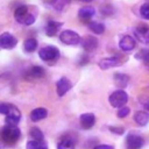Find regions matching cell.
<instances>
[{
	"mask_svg": "<svg viewBox=\"0 0 149 149\" xmlns=\"http://www.w3.org/2000/svg\"><path fill=\"white\" fill-rule=\"evenodd\" d=\"M14 17H15V20H16L19 23L24 24V26H30V24H33V23L35 22V20H36V14L30 10V7L22 5V6H19V7L15 9V12H14Z\"/></svg>",
	"mask_w": 149,
	"mask_h": 149,
	"instance_id": "6da1fadb",
	"label": "cell"
},
{
	"mask_svg": "<svg viewBox=\"0 0 149 149\" xmlns=\"http://www.w3.org/2000/svg\"><path fill=\"white\" fill-rule=\"evenodd\" d=\"M20 136H21V132L16 126L6 123L1 129V139L3 142L8 144L15 143L20 139Z\"/></svg>",
	"mask_w": 149,
	"mask_h": 149,
	"instance_id": "7a4b0ae2",
	"label": "cell"
},
{
	"mask_svg": "<svg viewBox=\"0 0 149 149\" xmlns=\"http://www.w3.org/2000/svg\"><path fill=\"white\" fill-rule=\"evenodd\" d=\"M38 56L42 61L52 63V62H56L59 58L61 52H59L58 48H56L54 45H45V47H43L38 50Z\"/></svg>",
	"mask_w": 149,
	"mask_h": 149,
	"instance_id": "3957f363",
	"label": "cell"
},
{
	"mask_svg": "<svg viewBox=\"0 0 149 149\" xmlns=\"http://www.w3.org/2000/svg\"><path fill=\"white\" fill-rule=\"evenodd\" d=\"M127 101H128V95L122 88L114 91L108 98L109 105L112 107H115V108H120V107L125 106L127 104Z\"/></svg>",
	"mask_w": 149,
	"mask_h": 149,
	"instance_id": "277c9868",
	"label": "cell"
},
{
	"mask_svg": "<svg viewBox=\"0 0 149 149\" xmlns=\"http://www.w3.org/2000/svg\"><path fill=\"white\" fill-rule=\"evenodd\" d=\"M59 40H61L62 43H64L66 45H76V44L80 43V41H81L80 36L76 31L70 30V29L63 30L59 34Z\"/></svg>",
	"mask_w": 149,
	"mask_h": 149,
	"instance_id": "5b68a950",
	"label": "cell"
},
{
	"mask_svg": "<svg viewBox=\"0 0 149 149\" xmlns=\"http://www.w3.org/2000/svg\"><path fill=\"white\" fill-rule=\"evenodd\" d=\"M16 44H17V40L13 34L5 31L0 35V45L2 49H13Z\"/></svg>",
	"mask_w": 149,
	"mask_h": 149,
	"instance_id": "8992f818",
	"label": "cell"
},
{
	"mask_svg": "<svg viewBox=\"0 0 149 149\" xmlns=\"http://www.w3.org/2000/svg\"><path fill=\"white\" fill-rule=\"evenodd\" d=\"M143 144H144V140L140 135L129 134L126 139V146L128 149H141Z\"/></svg>",
	"mask_w": 149,
	"mask_h": 149,
	"instance_id": "52a82bcc",
	"label": "cell"
},
{
	"mask_svg": "<svg viewBox=\"0 0 149 149\" xmlns=\"http://www.w3.org/2000/svg\"><path fill=\"white\" fill-rule=\"evenodd\" d=\"M134 35L139 42H141L143 44H149V27H147L144 24H140L134 30Z\"/></svg>",
	"mask_w": 149,
	"mask_h": 149,
	"instance_id": "ba28073f",
	"label": "cell"
},
{
	"mask_svg": "<svg viewBox=\"0 0 149 149\" xmlns=\"http://www.w3.org/2000/svg\"><path fill=\"white\" fill-rule=\"evenodd\" d=\"M72 87V83L66 77H62L56 81V91L59 97H63L66 92H69Z\"/></svg>",
	"mask_w": 149,
	"mask_h": 149,
	"instance_id": "9c48e42d",
	"label": "cell"
},
{
	"mask_svg": "<svg viewBox=\"0 0 149 149\" xmlns=\"http://www.w3.org/2000/svg\"><path fill=\"white\" fill-rule=\"evenodd\" d=\"M136 45V42L133 36L130 35H123L119 41V48L123 51H132Z\"/></svg>",
	"mask_w": 149,
	"mask_h": 149,
	"instance_id": "30bf717a",
	"label": "cell"
},
{
	"mask_svg": "<svg viewBox=\"0 0 149 149\" xmlns=\"http://www.w3.org/2000/svg\"><path fill=\"white\" fill-rule=\"evenodd\" d=\"M121 63V59L119 57H115V56H111V57H106V58H102L100 62H99V68L101 70H108L111 68H115V66H119Z\"/></svg>",
	"mask_w": 149,
	"mask_h": 149,
	"instance_id": "8fae6325",
	"label": "cell"
},
{
	"mask_svg": "<svg viewBox=\"0 0 149 149\" xmlns=\"http://www.w3.org/2000/svg\"><path fill=\"white\" fill-rule=\"evenodd\" d=\"M20 119H21V112L15 107V106H12L10 111L6 114V123L8 125H13V126H16L19 122H20Z\"/></svg>",
	"mask_w": 149,
	"mask_h": 149,
	"instance_id": "7c38bea8",
	"label": "cell"
},
{
	"mask_svg": "<svg viewBox=\"0 0 149 149\" xmlns=\"http://www.w3.org/2000/svg\"><path fill=\"white\" fill-rule=\"evenodd\" d=\"M80 126L84 129H91L95 123V116L92 113H84L79 118Z\"/></svg>",
	"mask_w": 149,
	"mask_h": 149,
	"instance_id": "4fadbf2b",
	"label": "cell"
},
{
	"mask_svg": "<svg viewBox=\"0 0 149 149\" xmlns=\"http://www.w3.org/2000/svg\"><path fill=\"white\" fill-rule=\"evenodd\" d=\"M80 43H81V47L84 48V50H86V51H93L98 47V40L93 36H85L80 41Z\"/></svg>",
	"mask_w": 149,
	"mask_h": 149,
	"instance_id": "5bb4252c",
	"label": "cell"
},
{
	"mask_svg": "<svg viewBox=\"0 0 149 149\" xmlns=\"http://www.w3.org/2000/svg\"><path fill=\"white\" fill-rule=\"evenodd\" d=\"M48 116V111L43 107H37L30 112V120L34 122H37L40 120H43Z\"/></svg>",
	"mask_w": 149,
	"mask_h": 149,
	"instance_id": "9a60e30c",
	"label": "cell"
},
{
	"mask_svg": "<svg viewBox=\"0 0 149 149\" xmlns=\"http://www.w3.org/2000/svg\"><path fill=\"white\" fill-rule=\"evenodd\" d=\"M63 26V23L62 22H58V21H49L48 23H47V26H45V34L48 35V36H55L57 33H58V30H59V28Z\"/></svg>",
	"mask_w": 149,
	"mask_h": 149,
	"instance_id": "2e32d148",
	"label": "cell"
},
{
	"mask_svg": "<svg viewBox=\"0 0 149 149\" xmlns=\"http://www.w3.org/2000/svg\"><path fill=\"white\" fill-rule=\"evenodd\" d=\"M134 121L137 126H146L149 122V113L146 111H137L134 114Z\"/></svg>",
	"mask_w": 149,
	"mask_h": 149,
	"instance_id": "e0dca14e",
	"label": "cell"
},
{
	"mask_svg": "<svg viewBox=\"0 0 149 149\" xmlns=\"http://www.w3.org/2000/svg\"><path fill=\"white\" fill-rule=\"evenodd\" d=\"M129 83V77L125 73H114V84L119 88H125Z\"/></svg>",
	"mask_w": 149,
	"mask_h": 149,
	"instance_id": "ac0fdd59",
	"label": "cell"
},
{
	"mask_svg": "<svg viewBox=\"0 0 149 149\" xmlns=\"http://www.w3.org/2000/svg\"><path fill=\"white\" fill-rule=\"evenodd\" d=\"M57 149H76V143L72 137L65 136L57 143Z\"/></svg>",
	"mask_w": 149,
	"mask_h": 149,
	"instance_id": "d6986e66",
	"label": "cell"
},
{
	"mask_svg": "<svg viewBox=\"0 0 149 149\" xmlns=\"http://www.w3.org/2000/svg\"><path fill=\"white\" fill-rule=\"evenodd\" d=\"M94 13H95L94 8L87 6V7H83V8L79 9V12H78V16H79L80 20H83V21H87V20H90V19L94 15Z\"/></svg>",
	"mask_w": 149,
	"mask_h": 149,
	"instance_id": "ffe728a7",
	"label": "cell"
},
{
	"mask_svg": "<svg viewBox=\"0 0 149 149\" xmlns=\"http://www.w3.org/2000/svg\"><path fill=\"white\" fill-rule=\"evenodd\" d=\"M27 149H48V143L44 140H31L27 142Z\"/></svg>",
	"mask_w": 149,
	"mask_h": 149,
	"instance_id": "44dd1931",
	"label": "cell"
},
{
	"mask_svg": "<svg viewBox=\"0 0 149 149\" xmlns=\"http://www.w3.org/2000/svg\"><path fill=\"white\" fill-rule=\"evenodd\" d=\"M27 73H28V76L31 77V78H42V77L45 74L44 69L41 68V66H38V65L31 66V68L27 71Z\"/></svg>",
	"mask_w": 149,
	"mask_h": 149,
	"instance_id": "7402d4cb",
	"label": "cell"
},
{
	"mask_svg": "<svg viewBox=\"0 0 149 149\" xmlns=\"http://www.w3.org/2000/svg\"><path fill=\"white\" fill-rule=\"evenodd\" d=\"M23 49L27 52H33L37 49V41L35 38H27L23 42Z\"/></svg>",
	"mask_w": 149,
	"mask_h": 149,
	"instance_id": "603a6c76",
	"label": "cell"
},
{
	"mask_svg": "<svg viewBox=\"0 0 149 149\" xmlns=\"http://www.w3.org/2000/svg\"><path fill=\"white\" fill-rule=\"evenodd\" d=\"M88 29L91 31H93L94 34L100 35V34H102L105 31V26L102 23H100V22H90L88 23Z\"/></svg>",
	"mask_w": 149,
	"mask_h": 149,
	"instance_id": "cb8c5ba5",
	"label": "cell"
},
{
	"mask_svg": "<svg viewBox=\"0 0 149 149\" xmlns=\"http://www.w3.org/2000/svg\"><path fill=\"white\" fill-rule=\"evenodd\" d=\"M30 136L33 140H43L44 139V135L42 133V130L37 127H33L30 129Z\"/></svg>",
	"mask_w": 149,
	"mask_h": 149,
	"instance_id": "d4e9b609",
	"label": "cell"
},
{
	"mask_svg": "<svg viewBox=\"0 0 149 149\" xmlns=\"http://www.w3.org/2000/svg\"><path fill=\"white\" fill-rule=\"evenodd\" d=\"M136 58L137 59H142L146 63H149V50L148 49H142L141 51H139L136 54Z\"/></svg>",
	"mask_w": 149,
	"mask_h": 149,
	"instance_id": "484cf974",
	"label": "cell"
},
{
	"mask_svg": "<svg viewBox=\"0 0 149 149\" xmlns=\"http://www.w3.org/2000/svg\"><path fill=\"white\" fill-rule=\"evenodd\" d=\"M140 13H141V16L146 20H149V1L143 3L140 8Z\"/></svg>",
	"mask_w": 149,
	"mask_h": 149,
	"instance_id": "4316f807",
	"label": "cell"
},
{
	"mask_svg": "<svg viewBox=\"0 0 149 149\" xmlns=\"http://www.w3.org/2000/svg\"><path fill=\"white\" fill-rule=\"evenodd\" d=\"M129 112H130V108H129V107H127V106H122V107H120V108L118 109L116 115H118V118L123 119V118H126V116L129 114Z\"/></svg>",
	"mask_w": 149,
	"mask_h": 149,
	"instance_id": "83f0119b",
	"label": "cell"
},
{
	"mask_svg": "<svg viewBox=\"0 0 149 149\" xmlns=\"http://www.w3.org/2000/svg\"><path fill=\"white\" fill-rule=\"evenodd\" d=\"M108 129H109L112 133L116 134V135H122V134L125 133V128H123V127H120V126H109Z\"/></svg>",
	"mask_w": 149,
	"mask_h": 149,
	"instance_id": "f1b7e54d",
	"label": "cell"
},
{
	"mask_svg": "<svg viewBox=\"0 0 149 149\" xmlns=\"http://www.w3.org/2000/svg\"><path fill=\"white\" fill-rule=\"evenodd\" d=\"M12 106H13V105H10V104L1 102V104H0V113H1V114H3V115H6V114L10 111Z\"/></svg>",
	"mask_w": 149,
	"mask_h": 149,
	"instance_id": "f546056e",
	"label": "cell"
},
{
	"mask_svg": "<svg viewBox=\"0 0 149 149\" xmlns=\"http://www.w3.org/2000/svg\"><path fill=\"white\" fill-rule=\"evenodd\" d=\"M93 149H113V146H109V144H98Z\"/></svg>",
	"mask_w": 149,
	"mask_h": 149,
	"instance_id": "4dcf8cb0",
	"label": "cell"
},
{
	"mask_svg": "<svg viewBox=\"0 0 149 149\" xmlns=\"http://www.w3.org/2000/svg\"><path fill=\"white\" fill-rule=\"evenodd\" d=\"M144 108H146V111H147V112H149V100L144 104Z\"/></svg>",
	"mask_w": 149,
	"mask_h": 149,
	"instance_id": "1f68e13d",
	"label": "cell"
},
{
	"mask_svg": "<svg viewBox=\"0 0 149 149\" xmlns=\"http://www.w3.org/2000/svg\"><path fill=\"white\" fill-rule=\"evenodd\" d=\"M81 1H86V2H90V1H93V0H81Z\"/></svg>",
	"mask_w": 149,
	"mask_h": 149,
	"instance_id": "d6a6232c",
	"label": "cell"
}]
</instances>
